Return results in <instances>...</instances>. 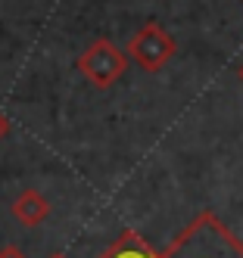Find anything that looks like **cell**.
<instances>
[{
    "label": "cell",
    "instance_id": "3957f363",
    "mask_svg": "<svg viewBox=\"0 0 243 258\" xmlns=\"http://www.w3.org/2000/svg\"><path fill=\"white\" fill-rule=\"evenodd\" d=\"M125 53L106 41V38H97L81 56H78V69H81V75L93 84V87H109V84H116L122 78V72H125Z\"/></svg>",
    "mask_w": 243,
    "mask_h": 258
},
{
    "label": "cell",
    "instance_id": "5b68a950",
    "mask_svg": "<svg viewBox=\"0 0 243 258\" xmlns=\"http://www.w3.org/2000/svg\"><path fill=\"white\" fill-rule=\"evenodd\" d=\"M100 258H162V255H156L153 246H150L140 233L125 230V233H122V236H119L116 243H112Z\"/></svg>",
    "mask_w": 243,
    "mask_h": 258
},
{
    "label": "cell",
    "instance_id": "277c9868",
    "mask_svg": "<svg viewBox=\"0 0 243 258\" xmlns=\"http://www.w3.org/2000/svg\"><path fill=\"white\" fill-rule=\"evenodd\" d=\"M13 215L22 221L25 227H37V224H44L47 215H50V199L37 190H22L13 202Z\"/></svg>",
    "mask_w": 243,
    "mask_h": 258
},
{
    "label": "cell",
    "instance_id": "ba28073f",
    "mask_svg": "<svg viewBox=\"0 0 243 258\" xmlns=\"http://www.w3.org/2000/svg\"><path fill=\"white\" fill-rule=\"evenodd\" d=\"M50 258H66V255H50Z\"/></svg>",
    "mask_w": 243,
    "mask_h": 258
},
{
    "label": "cell",
    "instance_id": "52a82bcc",
    "mask_svg": "<svg viewBox=\"0 0 243 258\" xmlns=\"http://www.w3.org/2000/svg\"><path fill=\"white\" fill-rule=\"evenodd\" d=\"M7 131H10V121H7L4 115H0V140H4V137H7Z\"/></svg>",
    "mask_w": 243,
    "mask_h": 258
},
{
    "label": "cell",
    "instance_id": "9c48e42d",
    "mask_svg": "<svg viewBox=\"0 0 243 258\" xmlns=\"http://www.w3.org/2000/svg\"><path fill=\"white\" fill-rule=\"evenodd\" d=\"M240 78H243V69H240Z\"/></svg>",
    "mask_w": 243,
    "mask_h": 258
},
{
    "label": "cell",
    "instance_id": "7a4b0ae2",
    "mask_svg": "<svg viewBox=\"0 0 243 258\" xmlns=\"http://www.w3.org/2000/svg\"><path fill=\"white\" fill-rule=\"evenodd\" d=\"M175 50H178L175 38H172V34H168L162 25H156V22H147V25L134 34V38L128 41V56L134 59L140 69H147V72L165 69L168 62H172Z\"/></svg>",
    "mask_w": 243,
    "mask_h": 258
},
{
    "label": "cell",
    "instance_id": "8992f818",
    "mask_svg": "<svg viewBox=\"0 0 243 258\" xmlns=\"http://www.w3.org/2000/svg\"><path fill=\"white\" fill-rule=\"evenodd\" d=\"M0 258H25V255H22V249H16V246H7L4 252H0Z\"/></svg>",
    "mask_w": 243,
    "mask_h": 258
},
{
    "label": "cell",
    "instance_id": "6da1fadb",
    "mask_svg": "<svg viewBox=\"0 0 243 258\" xmlns=\"http://www.w3.org/2000/svg\"><path fill=\"white\" fill-rule=\"evenodd\" d=\"M162 258H243V243L212 212H200L162 252Z\"/></svg>",
    "mask_w": 243,
    "mask_h": 258
}]
</instances>
